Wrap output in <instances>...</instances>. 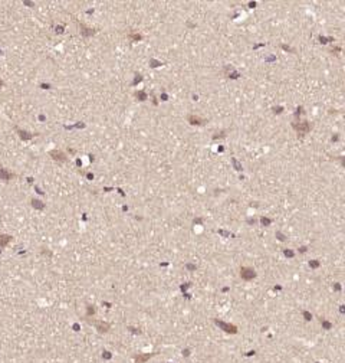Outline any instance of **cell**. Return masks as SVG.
Here are the masks:
<instances>
[{
    "mask_svg": "<svg viewBox=\"0 0 345 363\" xmlns=\"http://www.w3.org/2000/svg\"><path fill=\"white\" fill-rule=\"evenodd\" d=\"M292 126H293V128L298 131V134H301V136L309 133V130H311V124L308 123V121H302V123H299V124L293 123Z\"/></svg>",
    "mask_w": 345,
    "mask_h": 363,
    "instance_id": "obj_1",
    "label": "cell"
},
{
    "mask_svg": "<svg viewBox=\"0 0 345 363\" xmlns=\"http://www.w3.org/2000/svg\"><path fill=\"white\" fill-rule=\"evenodd\" d=\"M240 275H242V278H245V280H252V278L256 277V272H255L252 268L243 267V268L240 270Z\"/></svg>",
    "mask_w": 345,
    "mask_h": 363,
    "instance_id": "obj_2",
    "label": "cell"
},
{
    "mask_svg": "<svg viewBox=\"0 0 345 363\" xmlns=\"http://www.w3.org/2000/svg\"><path fill=\"white\" fill-rule=\"evenodd\" d=\"M50 156H52V159L59 160V162H65V160H66V156H65L62 151H56V150H53V151H50Z\"/></svg>",
    "mask_w": 345,
    "mask_h": 363,
    "instance_id": "obj_3",
    "label": "cell"
},
{
    "mask_svg": "<svg viewBox=\"0 0 345 363\" xmlns=\"http://www.w3.org/2000/svg\"><path fill=\"white\" fill-rule=\"evenodd\" d=\"M187 120L190 121V124H196V126H200V124H203V118H200V117H197V115H188L187 117Z\"/></svg>",
    "mask_w": 345,
    "mask_h": 363,
    "instance_id": "obj_4",
    "label": "cell"
},
{
    "mask_svg": "<svg viewBox=\"0 0 345 363\" xmlns=\"http://www.w3.org/2000/svg\"><path fill=\"white\" fill-rule=\"evenodd\" d=\"M10 239H12V236H9V235H0V247H6Z\"/></svg>",
    "mask_w": 345,
    "mask_h": 363,
    "instance_id": "obj_5",
    "label": "cell"
},
{
    "mask_svg": "<svg viewBox=\"0 0 345 363\" xmlns=\"http://www.w3.org/2000/svg\"><path fill=\"white\" fill-rule=\"evenodd\" d=\"M81 32H82L85 36H89V35H93V33H95V30H92V29H89V28H86V26H83V25H81Z\"/></svg>",
    "mask_w": 345,
    "mask_h": 363,
    "instance_id": "obj_6",
    "label": "cell"
},
{
    "mask_svg": "<svg viewBox=\"0 0 345 363\" xmlns=\"http://www.w3.org/2000/svg\"><path fill=\"white\" fill-rule=\"evenodd\" d=\"M96 326L99 327V330H101V331H106V330H108V327H109L106 323H96Z\"/></svg>",
    "mask_w": 345,
    "mask_h": 363,
    "instance_id": "obj_7",
    "label": "cell"
},
{
    "mask_svg": "<svg viewBox=\"0 0 345 363\" xmlns=\"http://www.w3.org/2000/svg\"><path fill=\"white\" fill-rule=\"evenodd\" d=\"M130 38L132 39V41H141V35H138V33H130Z\"/></svg>",
    "mask_w": 345,
    "mask_h": 363,
    "instance_id": "obj_8",
    "label": "cell"
},
{
    "mask_svg": "<svg viewBox=\"0 0 345 363\" xmlns=\"http://www.w3.org/2000/svg\"><path fill=\"white\" fill-rule=\"evenodd\" d=\"M137 97H140V99H145V94L144 92H137Z\"/></svg>",
    "mask_w": 345,
    "mask_h": 363,
    "instance_id": "obj_9",
    "label": "cell"
},
{
    "mask_svg": "<svg viewBox=\"0 0 345 363\" xmlns=\"http://www.w3.org/2000/svg\"><path fill=\"white\" fill-rule=\"evenodd\" d=\"M233 163H235V166H236V169H237V170H240V169H242V167H240V164H239L235 159H233Z\"/></svg>",
    "mask_w": 345,
    "mask_h": 363,
    "instance_id": "obj_10",
    "label": "cell"
},
{
    "mask_svg": "<svg viewBox=\"0 0 345 363\" xmlns=\"http://www.w3.org/2000/svg\"><path fill=\"white\" fill-rule=\"evenodd\" d=\"M0 84H2V82H0Z\"/></svg>",
    "mask_w": 345,
    "mask_h": 363,
    "instance_id": "obj_11",
    "label": "cell"
}]
</instances>
